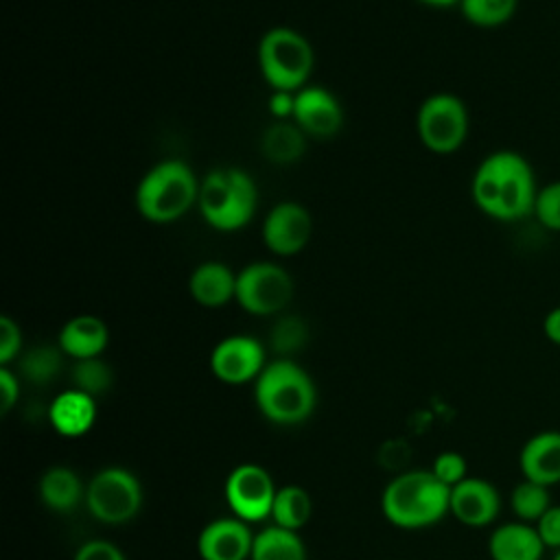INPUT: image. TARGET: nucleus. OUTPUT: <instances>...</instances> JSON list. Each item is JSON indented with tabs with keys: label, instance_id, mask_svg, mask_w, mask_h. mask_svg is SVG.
Instances as JSON below:
<instances>
[{
	"label": "nucleus",
	"instance_id": "obj_13",
	"mask_svg": "<svg viewBox=\"0 0 560 560\" xmlns=\"http://www.w3.org/2000/svg\"><path fill=\"white\" fill-rule=\"evenodd\" d=\"M291 120L308 136L328 140L343 125V107L339 98L324 85H304L295 92Z\"/></svg>",
	"mask_w": 560,
	"mask_h": 560
},
{
	"label": "nucleus",
	"instance_id": "obj_24",
	"mask_svg": "<svg viewBox=\"0 0 560 560\" xmlns=\"http://www.w3.org/2000/svg\"><path fill=\"white\" fill-rule=\"evenodd\" d=\"M313 514V501L311 494L302 486H282L276 492L273 508H271V518L273 525H280L284 529L298 532L308 523Z\"/></svg>",
	"mask_w": 560,
	"mask_h": 560
},
{
	"label": "nucleus",
	"instance_id": "obj_35",
	"mask_svg": "<svg viewBox=\"0 0 560 560\" xmlns=\"http://www.w3.org/2000/svg\"><path fill=\"white\" fill-rule=\"evenodd\" d=\"M0 392H2L0 411H2V413H7V411L18 402V396H20V383H18V376H15L7 365H2V368H0Z\"/></svg>",
	"mask_w": 560,
	"mask_h": 560
},
{
	"label": "nucleus",
	"instance_id": "obj_11",
	"mask_svg": "<svg viewBox=\"0 0 560 560\" xmlns=\"http://www.w3.org/2000/svg\"><path fill=\"white\" fill-rule=\"evenodd\" d=\"M260 234L271 254L289 258L308 245L313 236V217L300 201L284 199L269 208L262 219Z\"/></svg>",
	"mask_w": 560,
	"mask_h": 560
},
{
	"label": "nucleus",
	"instance_id": "obj_20",
	"mask_svg": "<svg viewBox=\"0 0 560 560\" xmlns=\"http://www.w3.org/2000/svg\"><path fill=\"white\" fill-rule=\"evenodd\" d=\"M545 549L536 527L523 521L499 525L488 540L492 560H540Z\"/></svg>",
	"mask_w": 560,
	"mask_h": 560
},
{
	"label": "nucleus",
	"instance_id": "obj_22",
	"mask_svg": "<svg viewBox=\"0 0 560 560\" xmlns=\"http://www.w3.org/2000/svg\"><path fill=\"white\" fill-rule=\"evenodd\" d=\"M81 497H85V490L72 468L52 466L39 479V499L52 512H72Z\"/></svg>",
	"mask_w": 560,
	"mask_h": 560
},
{
	"label": "nucleus",
	"instance_id": "obj_29",
	"mask_svg": "<svg viewBox=\"0 0 560 560\" xmlns=\"http://www.w3.org/2000/svg\"><path fill=\"white\" fill-rule=\"evenodd\" d=\"M306 339H308V328H306V324H304L300 317H295V315H282V317L273 324V328H271V332H269L271 348H273L278 354H282L284 359H289V354L298 352V350L306 343Z\"/></svg>",
	"mask_w": 560,
	"mask_h": 560
},
{
	"label": "nucleus",
	"instance_id": "obj_39",
	"mask_svg": "<svg viewBox=\"0 0 560 560\" xmlns=\"http://www.w3.org/2000/svg\"><path fill=\"white\" fill-rule=\"evenodd\" d=\"M553 560H560V549L556 551V556H553Z\"/></svg>",
	"mask_w": 560,
	"mask_h": 560
},
{
	"label": "nucleus",
	"instance_id": "obj_18",
	"mask_svg": "<svg viewBox=\"0 0 560 560\" xmlns=\"http://www.w3.org/2000/svg\"><path fill=\"white\" fill-rule=\"evenodd\" d=\"M109 343V328L96 315H74L70 317L57 337V346L63 354L74 361L101 357Z\"/></svg>",
	"mask_w": 560,
	"mask_h": 560
},
{
	"label": "nucleus",
	"instance_id": "obj_15",
	"mask_svg": "<svg viewBox=\"0 0 560 560\" xmlns=\"http://www.w3.org/2000/svg\"><path fill=\"white\" fill-rule=\"evenodd\" d=\"M501 508V499L497 488L479 477H466L457 486L451 488V505L448 512L468 527H486L490 525Z\"/></svg>",
	"mask_w": 560,
	"mask_h": 560
},
{
	"label": "nucleus",
	"instance_id": "obj_33",
	"mask_svg": "<svg viewBox=\"0 0 560 560\" xmlns=\"http://www.w3.org/2000/svg\"><path fill=\"white\" fill-rule=\"evenodd\" d=\"M542 545L547 549H560V505H551L536 523H534Z\"/></svg>",
	"mask_w": 560,
	"mask_h": 560
},
{
	"label": "nucleus",
	"instance_id": "obj_37",
	"mask_svg": "<svg viewBox=\"0 0 560 560\" xmlns=\"http://www.w3.org/2000/svg\"><path fill=\"white\" fill-rule=\"evenodd\" d=\"M542 332H545V337H547L551 343L560 346V306L551 308V311L545 315V319H542Z\"/></svg>",
	"mask_w": 560,
	"mask_h": 560
},
{
	"label": "nucleus",
	"instance_id": "obj_12",
	"mask_svg": "<svg viewBox=\"0 0 560 560\" xmlns=\"http://www.w3.org/2000/svg\"><path fill=\"white\" fill-rule=\"evenodd\" d=\"M265 365V348L256 337L249 335L223 337L210 352L212 374L228 385L256 381Z\"/></svg>",
	"mask_w": 560,
	"mask_h": 560
},
{
	"label": "nucleus",
	"instance_id": "obj_4",
	"mask_svg": "<svg viewBox=\"0 0 560 560\" xmlns=\"http://www.w3.org/2000/svg\"><path fill=\"white\" fill-rule=\"evenodd\" d=\"M254 400L269 422L291 427L304 422L313 413L317 392L302 365L280 357L267 363L256 378Z\"/></svg>",
	"mask_w": 560,
	"mask_h": 560
},
{
	"label": "nucleus",
	"instance_id": "obj_2",
	"mask_svg": "<svg viewBox=\"0 0 560 560\" xmlns=\"http://www.w3.org/2000/svg\"><path fill=\"white\" fill-rule=\"evenodd\" d=\"M199 177L177 158L155 162L136 186V210L149 223L166 225L197 208Z\"/></svg>",
	"mask_w": 560,
	"mask_h": 560
},
{
	"label": "nucleus",
	"instance_id": "obj_7",
	"mask_svg": "<svg viewBox=\"0 0 560 560\" xmlns=\"http://www.w3.org/2000/svg\"><path fill=\"white\" fill-rule=\"evenodd\" d=\"M466 103L453 92L429 94L416 112V133L422 147L435 155H451L468 138Z\"/></svg>",
	"mask_w": 560,
	"mask_h": 560
},
{
	"label": "nucleus",
	"instance_id": "obj_5",
	"mask_svg": "<svg viewBox=\"0 0 560 560\" xmlns=\"http://www.w3.org/2000/svg\"><path fill=\"white\" fill-rule=\"evenodd\" d=\"M451 505V488L431 470H407L396 475L383 490L381 510L385 518L402 529H420L444 518Z\"/></svg>",
	"mask_w": 560,
	"mask_h": 560
},
{
	"label": "nucleus",
	"instance_id": "obj_9",
	"mask_svg": "<svg viewBox=\"0 0 560 560\" xmlns=\"http://www.w3.org/2000/svg\"><path fill=\"white\" fill-rule=\"evenodd\" d=\"M293 298V278L271 260H256L236 271L234 302L249 315L267 317L287 308Z\"/></svg>",
	"mask_w": 560,
	"mask_h": 560
},
{
	"label": "nucleus",
	"instance_id": "obj_10",
	"mask_svg": "<svg viewBox=\"0 0 560 560\" xmlns=\"http://www.w3.org/2000/svg\"><path fill=\"white\" fill-rule=\"evenodd\" d=\"M278 488L258 464H241L225 479V501L236 518L256 523L271 516Z\"/></svg>",
	"mask_w": 560,
	"mask_h": 560
},
{
	"label": "nucleus",
	"instance_id": "obj_25",
	"mask_svg": "<svg viewBox=\"0 0 560 560\" xmlns=\"http://www.w3.org/2000/svg\"><path fill=\"white\" fill-rule=\"evenodd\" d=\"M464 20L479 28H497L510 22L518 9V0H459Z\"/></svg>",
	"mask_w": 560,
	"mask_h": 560
},
{
	"label": "nucleus",
	"instance_id": "obj_27",
	"mask_svg": "<svg viewBox=\"0 0 560 560\" xmlns=\"http://www.w3.org/2000/svg\"><path fill=\"white\" fill-rule=\"evenodd\" d=\"M61 348H52V346H37L33 350H28L22 359H20V372L26 381L35 383V385H44L50 378H55L61 370Z\"/></svg>",
	"mask_w": 560,
	"mask_h": 560
},
{
	"label": "nucleus",
	"instance_id": "obj_8",
	"mask_svg": "<svg viewBox=\"0 0 560 560\" xmlns=\"http://www.w3.org/2000/svg\"><path fill=\"white\" fill-rule=\"evenodd\" d=\"M85 505L90 514L105 525L127 523L142 508V486L131 470L107 466L90 479Z\"/></svg>",
	"mask_w": 560,
	"mask_h": 560
},
{
	"label": "nucleus",
	"instance_id": "obj_30",
	"mask_svg": "<svg viewBox=\"0 0 560 560\" xmlns=\"http://www.w3.org/2000/svg\"><path fill=\"white\" fill-rule=\"evenodd\" d=\"M534 217L538 223L551 232H560V179L549 182L547 186L538 188Z\"/></svg>",
	"mask_w": 560,
	"mask_h": 560
},
{
	"label": "nucleus",
	"instance_id": "obj_3",
	"mask_svg": "<svg viewBox=\"0 0 560 560\" xmlns=\"http://www.w3.org/2000/svg\"><path fill=\"white\" fill-rule=\"evenodd\" d=\"M258 208L254 177L238 166H217L199 179L197 210L206 225L217 232L245 228Z\"/></svg>",
	"mask_w": 560,
	"mask_h": 560
},
{
	"label": "nucleus",
	"instance_id": "obj_34",
	"mask_svg": "<svg viewBox=\"0 0 560 560\" xmlns=\"http://www.w3.org/2000/svg\"><path fill=\"white\" fill-rule=\"evenodd\" d=\"M74 560H127V558L114 542L103 540V538H94V540L83 542L77 549Z\"/></svg>",
	"mask_w": 560,
	"mask_h": 560
},
{
	"label": "nucleus",
	"instance_id": "obj_23",
	"mask_svg": "<svg viewBox=\"0 0 560 560\" xmlns=\"http://www.w3.org/2000/svg\"><path fill=\"white\" fill-rule=\"evenodd\" d=\"M249 560H306V547L298 532L269 525L254 534Z\"/></svg>",
	"mask_w": 560,
	"mask_h": 560
},
{
	"label": "nucleus",
	"instance_id": "obj_14",
	"mask_svg": "<svg viewBox=\"0 0 560 560\" xmlns=\"http://www.w3.org/2000/svg\"><path fill=\"white\" fill-rule=\"evenodd\" d=\"M254 534L241 518H214L197 538L201 560H249Z\"/></svg>",
	"mask_w": 560,
	"mask_h": 560
},
{
	"label": "nucleus",
	"instance_id": "obj_6",
	"mask_svg": "<svg viewBox=\"0 0 560 560\" xmlns=\"http://www.w3.org/2000/svg\"><path fill=\"white\" fill-rule=\"evenodd\" d=\"M256 61L260 77L273 92H298L308 85L315 68L311 42L291 26H271L262 33Z\"/></svg>",
	"mask_w": 560,
	"mask_h": 560
},
{
	"label": "nucleus",
	"instance_id": "obj_36",
	"mask_svg": "<svg viewBox=\"0 0 560 560\" xmlns=\"http://www.w3.org/2000/svg\"><path fill=\"white\" fill-rule=\"evenodd\" d=\"M295 92H271L267 107L276 120H291Z\"/></svg>",
	"mask_w": 560,
	"mask_h": 560
},
{
	"label": "nucleus",
	"instance_id": "obj_28",
	"mask_svg": "<svg viewBox=\"0 0 560 560\" xmlns=\"http://www.w3.org/2000/svg\"><path fill=\"white\" fill-rule=\"evenodd\" d=\"M72 383L77 389L96 398L112 387L114 374H112V368L101 357L81 359L72 368Z\"/></svg>",
	"mask_w": 560,
	"mask_h": 560
},
{
	"label": "nucleus",
	"instance_id": "obj_31",
	"mask_svg": "<svg viewBox=\"0 0 560 560\" xmlns=\"http://www.w3.org/2000/svg\"><path fill=\"white\" fill-rule=\"evenodd\" d=\"M466 470H468L466 459H464L459 453H455V451H444V453H440V455L433 459V466H431V472H433L442 483H446L448 488H453V486H457L459 481H464V479H466Z\"/></svg>",
	"mask_w": 560,
	"mask_h": 560
},
{
	"label": "nucleus",
	"instance_id": "obj_16",
	"mask_svg": "<svg viewBox=\"0 0 560 560\" xmlns=\"http://www.w3.org/2000/svg\"><path fill=\"white\" fill-rule=\"evenodd\" d=\"M523 479L553 486L560 483V431H540L532 435L518 455Z\"/></svg>",
	"mask_w": 560,
	"mask_h": 560
},
{
	"label": "nucleus",
	"instance_id": "obj_21",
	"mask_svg": "<svg viewBox=\"0 0 560 560\" xmlns=\"http://www.w3.org/2000/svg\"><path fill=\"white\" fill-rule=\"evenodd\" d=\"M306 138L293 120H273L260 136V153L271 164L287 166L304 155Z\"/></svg>",
	"mask_w": 560,
	"mask_h": 560
},
{
	"label": "nucleus",
	"instance_id": "obj_17",
	"mask_svg": "<svg viewBox=\"0 0 560 560\" xmlns=\"http://www.w3.org/2000/svg\"><path fill=\"white\" fill-rule=\"evenodd\" d=\"M188 293L203 308H221L236 298V273L225 262L206 260L190 271Z\"/></svg>",
	"mask_w": 560,
	"mask_h": 560
},
{
	"label": "nucleus",
	"instance_id": "obj_32",
	"mask_svg": "<svg viewBox=\"0 0 560 560\" xmlns=\"http://www.w3.org/2000/svg\"><path fill=\"white\" fill-rule=\"evenodd\" d=\"M22 350V330L9 315L0 317V365H9Z\"/></svg>",
	"mask_w": 560,
	"mask_h": 560
},
{
	"label": "nucleus",
	"instance_id": "obj_26",
	"mask_svg": "<svg viewBox=\"0 0 560 560\" xmlns=\"http://www.w3.org/2000/svg\"><path fill=\"white\" fill-rule=\"evenodd\" d=\"M510 505H512V512L518 516V521L534 525L553 503L547 486L523 479L521 483L514 486L510 494Z\"/></svg>",
	"mask_w": 560,
	"mask_h": 560
},
{
	"label": "nucleus",
	"instance_id": "obj_1",
	"mask_svg": "<svg viewBox=\"0 0 560 560\" xmlns=\"http://www.w3.org/2000/svg\"><path fill=\"white\" fill-rule=\"evenodd\" d=\"M538 186L532 164L512 149L488 153L470 179L475 206L497 221H521L534 214Z\"/></svg>",
	"mask_w": 560,
	"mask_h": 560
},
{
	"label": "nucleus",
	"instance_id": "obj_19",
	"mask_svg": "<svg viewBox=\"0 0 560 560\" xmlns=\"http://www.w3.org/2000/svg\"><path fill=\"white\" fill-rule=\"evenodd\" d=\"M48 420L52 429L63 438H81L85 435L96 420V402L94 396L70 387L55 396L48 409Z\"/></svg>",
	"mask_w": 560,
	"mask_h": 560
},
{
	"label": "nucleus",
	"instance_id": "obj_38",
	"mask_svg": "<svg viewBox=\"0 0 560 560\" xmlns=\"http://www.w3.org/2000/svg\"><path fill=\"white\" fill-rule=\"evenodd\" d=\"M418 2L427 4V7H433V9H446V7L459 4V0H418Z\"/></svg>",
	"mask_w": 560,
	"mask_h": 560
}]
</instances>
